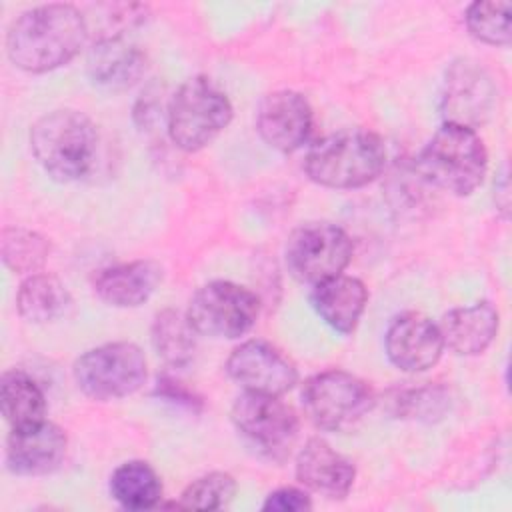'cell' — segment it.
I'll return each instance as SVG.
<instances>
[{
    "label": "cell",
    "instance_id": "cell-21",
    "mask_svg": "<svg viewBox=\"0 0 512 512\" xmlns=\"http://www.w3.org/2000/svg\"><path fill=\"white\" fill-rule=\"evenodd\" d=\"M72 300L66 286L52 274H30L16 292L18 314L34 324L54 322L66 314Z\"/></svg>",
    "mask_w": 512,
    "mask_h": 512
},
{
    "label": "cell",
    "instance_id": "cell-4",
    "mask_svg": "<svg viewBox=\"0 0 512 512\" xmlns=\"http://www.w3.org/2000/svg\"><path fill=\"white\" fill-rule=\"evenodd\" d=\"M488 152L476 130L444 122L416 158V170L432 186L454 196L472 194L484 180Z\"/></svg>",
    "mask_w": 512,
    "mask_h": 512
},
{
    "label": "cell",
    "instance_id": "cell-18",
    "mask_svg": "<svg viewBox=\"0 0 512 512\" xmlns=\"http://www.w3.org/2000/svg\"><path fill=\"white\" fill-rule=\"evenodd\" d=\"M86 68L92 82L106 88L132 86L146 68L144 52L120 36H100L88 50Z\"/></svg>",
    "mask_w": 512,
    "mask_h": 512
},
{
    "label": "cell",
    "instance_id": "cell-17",
    "mask_svg": "<svg viewBox=\"0 0 512 512\" xmlns=\"http://www.w3.org/2000/svg\"><path fill=\"white\" fill-rule=\"evenodd\" d=\"M162 280V266L154 260H134L108 266L94 276V292L100 300L116 308H136L144 304Z\"/></svg>",
    "mask_w": 512,
    "mask_h": 512
},
{
    "label": "cell",
    "instance_id": "cell-23",
    "mask_svg": "<svg viewBox=\"0 0 512 512\" xmlns=\"http://www.w3.org/2000/svg\"><path fill=\"white\" fill-rule=\"evenodd\" d=\"M2 414L12 428H28L44 422L46 400L40 386L20 370H8L0 384Z\"/></svg>",
    "mask_w": 512,
    "mask_h": 512
},
{
    "label": "cell",
    "instance_id": "cell-25",
    "mask_svg": "<svg viewBox=\"0 0 512 512\" xmlns=\"http://www.w3.org/2000/svg\"><path fill=\"white\" fill-rule=\"evenodd\" d=\"M0 254L4 264L16 274H36L50 256V242L34 230L12 226L2 230Z\"/></svg>",
    "mask_w": 512,
    "mask_h": 512
},
{
    "label": "cell",
    "instance_id": "cell-7",
    "mask_svg": "<svg viewBox=\"0 0 512 512\" xmlns=\"http://www.w3.org/2000/svg\"><path fill=\"white\" fill-rule=\"evenodd\" d=\"M284 258L296 280L316 286L342 274L350 264L352 240L336 224L308 222L288 236Z\"/></svg>",
    "mask_w": 512,
    "mask_h": 512
},
{
    "label": "cell",
    "instance_id": "cell-12",
    "mask_svg": "<svg viewBox=\"0 0 512 512\" xmlns=\"http://www.w3.org/2000/svg\"><path fill=\"white\" fill-rule=\"evenodd\" d=\"M314 126L308 100L294 90H276L264 96L256 112V128L262 140L280 152L302 148Z\"/></svg>",
    "mask_w": 512,
    "mask_h": 512
},
{
    "label": "cell",
    "instance_id": "cell-26",
    "mask_svg": "<svg viewBox=\"0 0 512 512\" xmlns=\"http://www.w3.org/2000/svg\"><path fill=\"white\" fill-rule=\"evenodd\" d=\"M510 2H474L466 10V26L470 34L492 46H506L510 42Z\"/></svg>",
    "mask_w": 512,
    "mask_h": 512
},
{
    "label": "cell",
    "instance_id": "cell-28",
    "mask_svg": "<svg viewBox=\"0 0 512 512\" xmlns=\"http://www.w3.org/2000/svg\"><path fill=\"white\" fill-rule=\"evenodd\" d=\"M264 510H272V512H302V510H310L312 508V500L308 496V492L300 490V488H278L274 492L268 494V498L262 504Z\"/></svg>",
    "mask_w": 512,
    "mask_h": 512
},
{
    "label": "cell",
    "instance_id": "cell-1",
    "mask_svg": "<svg viewBox=\"0 0 512 512\" xmlns=\"http://www.w3.org/2000/svg\"><path fill=\"white\" fill-rule=\"evenodd\" d=\"M88 38V22L70 4H46L20 14L6 36L10 62L26 72H48L70 62Z\"/></svg>",
    "mask_w": 512,
    "mask_h": 512
},
{
    "label": "cell",
    "instance_id": "cell-24",
    "mask_svg": "<svg viewBox=\"0 0 512 512\" xmlns=\"http://www.w3.org/2000/svg\"><path fill=\"white\" fill-rule=\"evenodd\" d=\"M196 336L186 314L162 310L152 322V346L170 366H186L196 354Z\"/></svg>",
    "mask_w": 512,
    "mask_h": 512
},
{
    "label": "cell",
    "instance_id": "cell-22",
    "mask_svg": "<svg viewBox=\"0 0 512 512\" xmlns=\"http://www.w3.org/2000/svg\"><path fill=\"white\" fill-rule=\"evenodd\" d=\"M110 496L126 510L154 508L162 498V482L148 462L130 460L112 472Z\"/></svg>",
    "mask_w": 512,
    "mask_h": 512
},
{
    "label": "cell",
    "instance_id": "cell-2",
    "mask_svg": "<svg viewBox=\"0 0 512 512\" xmlns=\"http://www.w3.org/2000/svg\"><path fill=\"white\" fill-rule=\"evenodd\" d=\"M386 148L378 134L364 128H346L324 136L306 154L308 178L326 188H360L380 176Z\"/></svg>",
    "mask_w": 512,
    "mask_h": 512
},
{
    "label": "cell",
    "instance_id": "cell-5",
    "mask_svg": "<svg viewBox=\"0 0 512 512\" xmlns=\"http://www.w3.org/2000/svg\"><path fill=\"white\" fill-rule=\"evenodd\" d=\"M228 96L206 76L186 80L172 96L166 130L176 148L196 152L208 146L232 120Z\"/></svg>",
    "mask_w": 512,
    "mask_h": 512
},
{
    "label": "cell",
    "instance_id": "cell-6",
    "mask_svg": "<svg viewBox=\"0 0 512 512\" xmlns=\"http://www.w3.org/2000/svg\"><path fill=\"white\" fill-rule=\"evenodd\" d=\"M146 374V356L132 342L96 346L74 362L78 388L94 400L124 398L146 382Z\"/></svg>",
    "mask_w": 512,
    "mask_h": 512
},
{
    "label": "cell",
    "instance_id": "cell-3",
    "mask_svg": "<svg viewBox=\"0 0 512 512\" xmlns=\"http://www.w3.org/2000/svg\"><path fill=\"white\" fill-rule=\"evenodd\" d=\"M36 162L58 182L84 178L98 154V132L88 116L76 110H54L30 130Z\"/></svg>",
    "mask_w": 512,
    "mask_h": 512
},
{
    "label": "cell",
    "instance_id": "cell-8",
    "mask_svg": "<svg viewBox=\"0 0 512 512\" xmlns=\"http://www.w3.org/2000/svg\"><path fill=\"white\" fill-rule=\"evenodd\" d=\"M302 406L314 426L346 430L370 410L372 392L364 380L350 372L326 370L304 382Z\"/></svg>",
    "mask_w": 512,
    "mask_h": 512
},
{
    "label": "cell",
    "instance_id": "cell-14",
    "mask_svg": "<svg viewBox=\"0 0 512 512\" xmlns=\"http://www.w3.org/2000/svg\"><path fill=\"white\" fill-rule=\"evenodd\" d=\"M494 84L490 76L474 62L454 64L444 82L442 110L446 122L476 130L492 110Z\"/></svg>",
    "mask_w": 512,
    "mask_h": 512
},
{
    "label": "cell",
    "instance_id": "cell-11",
    "mask_svg": "<svg viewBox=\"0 0 512 512\" xmlns=\"http://www.w3.org/2000/svg\"><path fill=\"white\" fill-rule=\"evenodd\" d=\"M230 416L246 440L272 452L288 446L298 432V416L280 396L246 390L234 400Z\"/></svg>",
    "mask_w": 512,
    "mask_h": 512
},
{
    "label": "cell",
    "instance_id": "cell-19",
    "mask_svg": "<svg viewBox=\"0 0 512 512\" xmlns=\"http://www.w3.org/2000/svg\"><path fill=\"white\" fill-rule=\"evenodd\" d=\"M444 346L462 356L484 352L498 332V312L490 302L454 308L438 324Z\"/></svg>",
    "mask_w": 512,
    "mask_h": 512
},
{
    "label": "cell",
    "instance_id": "cell-16",
    "mask_svg": "<svg viewBox=\"0 0 512 512\" xmlns=\"http://www.w3.org/2000/svg\"><path fill=\"white\" fill-rule=\"evenodd\" d=\"M354 464L336 452L328 442L310 438L296 458V478L308 490L330 498L342 500L354 484Z\"/></svg>",
    "mask_w": 512,
    "mask_h": 512
},
{
    "label": "cell",
    "instance_id": "cell-15",
    "mask_svg": "<svg viewBox=\"0 0 512 512\" xmlns=\"http://www.w3.org/2000/svg\"><path fill=\"white\" fill-rule=\"evenodd\" d=\"M68 438L52 422L12 428L6 440V466L20 476H40L56 470L66 456Z\"/></svg>",
    "mask_w": 512,
    "mask_h": 512
},
{
    "label": "cell",
    "instance_id": "cell-20",
    "mask_svg": "<svg viewBox=\"0 0 512 512\" xmlns=\"http://www.w3.org/2000/svg\"><path fill=\"white\" fill-rule=\"evenodd\" d=\"M368 302V290L362 280L338 274L314 286L312 304L320 318L340 334L356 330Z\"/></svg>",
    "mask_w": 512,
    "mask_h": 512
},
{
    "label": "cell",
    "instance_id": "cell-13",
    "mask_svg": "<svg viewBox=\"0 0 512 512\" xmlns=\"http://www.w3.org/2000/svg\"><path fill=\"white\" fill-rule=\"evenodd\" d=\"M390 362L404 372H424L432 368L444 350L438 324L418 312L396 316L384 338Z\"/></svg>",
    "mask_w": 512,
    "mask_h": 512
},
{
    "label": "cell",
    "instance_id": "cell-10",
    "mask_svg": "<svg viewBox=\"0 0 512 512\" xmlns=\"http://www.w3.org/2000/svg\"><path fill=\"white\" fill-rule=\"evenodd\" d=\"M226 370L244 390L282 396L298 382L294 362L264 340H248L232 350Z\"/></svg>",
    "mask_w": 512,
    "mask_h": 512
},
{
    "label": "cell",
    "instance_id": "cell-9",
    "mask_svg": "<svg viewBox=\"0 0 512 512\" xmlns=\"http://www.w3.org/2000/svg\"><path fill=\"white\" fill-rule=\"evenodd\" d=\"M260 300L248 288L234 282H208L190 298L186 318L202 336L240 338L258 318Z\"/></svg>",
    "mask_w": 512,
    "mask_h": 512
},
{
    "label": "cell",
    "instance_id": "cell-27",
    "mask_svg": "<svg viewBox=\"0 0 512 512\" xmlns=\"http://www.w3.org/2000/svg\"><path fill=\"white\" fill-rule=\"evenodd\" d=\"M236 494V482L226 472H210L194 482H190L178 506L180 508H198V510H220L232 502Z\"/></svg>",
    "mask_w": 512,
    "mask_h": 512
}]
</instances>
